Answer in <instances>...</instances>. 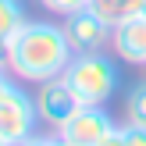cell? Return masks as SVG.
<instances>
[{
  "label": "cell",
  "mask_w": 146,
  "mask_h": 146,
  "mask_svg": "<svg viewBox=\"0 0 146 146\" xmlns=\"http://www.w3.org/2000/svg\"><path fill=\"white\" fill-rule=\"evenodd\" d=\"M75 50L64 25L46 18H25V25L7 39V71L21 82H46L64 75Z\"/></svg>",
  "instance_id": "1"
},
{
  "label": "cell",
  "mask_w": 146,
  "mask_h": 146,
  "mask_svg": "<svg viewBox=\"0 0 146 146\" xmlns=\"http://www.w3.org/2000/svg\"><path fill=\"white\" fill-rule=\"evenodd\" d=\"M64 78L68 86L78 93L82 104H93V107H104L107 100L118 93L121 86V71L104 50H93V54H75L71 64L64 68Z\"/></svg>",
  "instance_id": "2"
},
{
  "label": "cell",
  "mask_w": 146,
  "mask_h": 146,
  "mask_svg": "<svg viewBox=\"0 0 146 146\" xmlns=\"http://www.w3.org/2000/svg\"><path fill=\"white\" fill-rule=\"evenodd\" d=\"M36 107H39V121L57 132V128L82 107V100H78V93L68 86V78L57 75V78L39 82V89H36Z\"/></svg>",
  "instance_id": "3"
},
{
  "label": "cell",
  "mask_w": 146,
  "mask_h": 146,
  "mask_svg": "<svg viewBox=\"0 0 146 146\" xmlns=\"http://www.w3.org/2000/svg\"><path fill=\"white\" fill-rule=\"evenodd\" d=\"M39 107H36V96H29L25 89H14L11 96L0 104V132L7 135L14 146L25 143L29 135L39 132Z\"/></svg>",
  "instance_id": "4"
},
{
  "label": "cell",
  "mask_w": 146,
  "mask_h": 146,
  "mask_svg": "<svg viewBox=\"0 0 146 146\" xmlns=\"http://www.w3.org/2000/svg\"><path fill=\"white\" fill-rule=\"evenodd\" d=\"M114 118L104 111V107H93V104H82L75 114H71L68 121H64L61 128H57V135H64V139H71L75 146H100L107 139V135L114 132Z\"/></svg>",
  "instance_id": "5"
},
{
  "label": "cell",
  "mask_w": 146,
  "mask_h": 146,
  "mask_svg": "<svg viewBox=\"0 0 146 146\" xmlns=\"http://www.w3.org/2000/svg\"><path fill=\"white\" fill-rule=\"evenodd\" d=\"M111 29L114 25H107L93 7H82V11H75V14H64V32H68L75 54H93V50L111 46Z\"/></svg>",
  "instance_id": "6"
},
{
  "label": "cell",
  "mask_w": 146,
  "mask_h": 146,
  "mask_svg": "<svg viewBox=\"0 0 146 146\" xmlns=\"http://www.w3.org/2000/svg\"><path fill=\"white\" fill-rule=\"evenodd\" d=\"M111 50L118 54V61L125 64H143L146 68V18H125L111 29Z\"/></svg>",
  "instance_id": "7"
},
{
  "label": "cell",
  "mask_w": 146,
  "mask_h": 146,
  "mask_svg": "<svg viewBox=\"0 0 146 146\" xmlns=\"http://www.w3.org/2000/svg\"><path fill=\"white\" fill-rule=\"evenodd\" d=\"M89 7L107 21V25H118L125 18H135L143 7V0H89Z\"/></svg>",
  "instance_id": "8"
},
{
  "label": "cell",
  "mask_w": 146,
  "mask_h": 146,
  "mask_svg": "<svg viewBox=\"0 0 146 146\" xmlns=\"http://www.w3.org/2000/svg\"><path fill=\"white\" fill-rule=\"evenodd\" d=\"M21 25H25V7H21V0H0V46H7V39H11Z\"/></svg>",
  "instance_id": "9"
},
{
  "label": "cell",
  "mask_w": 146,
  "mask_h": 146,
  "mask_svg": "<svg viewBox=\"0 0 146 146\" xmlns=\"http://www.w3.org/2000/svg\"><path fill=\"white\" fill-rule=\"evenodd\" d=\"M125 125H143L146 128V82H135L125 96Z\"/></svg>",
  "instance_id": "10"
},
{
  "label": "cell",
  "mask_w": 146,
  "mask_h": 146,
  "mask_svg": "<svg viewBox=\"0 0 146 146\" xmlns=\"http://www.w3.org/2000/svg\"><path fill=\"white\" fill-rule=\"evenodd\" d=\"M46 11H54V14H75V11H82V7H89V0H39Z\"/></svg>",
  "instance_id": "11"
},
{
  "label": "cell",
  "mask_w": 146,
  "mask_h": 146,
  "mask_svg": "<svg viewBox=\"0 0 146 146\" xmlns=\"http://www.w3.org/2000/svg\"><path fill=\"white\" fill-rule=\"evenodd\" d=\"M125 146H146V128L143 125H125Z\"/></svg>",
  "instance_id": "12"
},
{
  "label": "cell",
  "mask_w": 146,
  "mask_h": 146,
  "mask_svg": "<svg viewBox=\"0 0 146 146\" xmlns=\"http://www.w3.org/2000/svg\"><path fill=\"white\" fill-rule=\"evenodd\" d=\"M18 146H57V132H36L25 143H18Z\"/></svg>",
  "instance_id": "13"
},
{
  "label": "cell",
  "mask_w": 146,
  "mask_h": 146,
  "mask_svg": "<svg viewBox=\"0 0 146 146\" xmlns=\"http://www.w3.org/2000/svg\"><path fill=\"white\" fill-rule=\"evenodd\" d=\"M14 89H18V86H14V75H11L7 68H0V104H4V100L11 96Z\"/></svg>",
  "instance_id": "14"
},
{
  "label": "cell",
  "mask_w": 146,
  "mask_h": 146,
  "mask_svg": "<svg viewBox=\"0 0 146 146\" xmlns=\"http://www.w3.org/2000/svg\"><path fill=\"white\" fill-rule=\"evenodd\" d=\"M100 146H125V132H121V128H114V132L107 135V139L100 143Z\"/></svg>",
  "instance_id": "15"
},
{
  "label": "cell",
  "mask_w": 146,
  "mask_h": 146,
  "mask_svg": "<svg viewBox=\"0 0 146 146\" xmlns=\"http://www.w3.org/2000/svg\"><path fill=\"white\" fill-rule=\"evenodd\" d=\"M0 146H14V143H11V139H7V135H4V132H0Z\"/></svg>",
  "instance_id": "16"
},
{
  "label": "cell",
  "mask_w": 146,
  "mask_h": 146,
  "mask_svg": "<svg viewBox=\"0 0 146 146\" xmlns=\"http://www.w3.org/2000/svg\"><path fill=\"white\" fill-rule=\"evenodd\" d=\"M139 14H143V18H146V0H143V7H139Z\"/></svg>",
  "instance_id": "17"
}]
</instances>
